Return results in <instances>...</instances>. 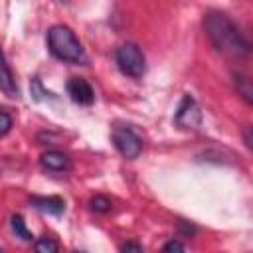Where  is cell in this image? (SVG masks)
<instances>
[{"instance_id": "1", "label": "cell", "mask_w": 253, "mask_h": 253, "mask_svg": "<svg viewBox=\"0 0 253 253\" xmlns=\"http://www.w3.org/2000/svg\"><path fill=\"white\" fill-rule=\"evenodd\" d=\"M204 30L211 45L229 59H245L251 51V45L239 26L223 12H208L204 16Z\"/></svg>"}, {"instance_id": "2", "label": "cell", "mask_w": 253, "mask_h": 253, "mask_svg": "<svg viewBox=\"0 0 253 253\" xmlns=\"http://www.w3.org/2000/svg\"><path fill=\"white\" fill-rule=\"evenodd\" d=\"M47 49L49 53L65 63H83L85 61V49L75 32L69 26L55 24L47 30Z\"/></svg>"}, {"instance_id": "3", "label": "cell", "mask_w": 253, "mask_h": 253, "mask_svg": "<svg viewBox=\"0 0 253 253\" xmlns=\"http://www.w3.org/2000/svg\"><path fill=\"white\" fill-rule=\"evenodd\" d=\"M115 61H117V67L121 69V73L126 75V77H132V79L142 77L144 71H146V59H144L142 49L136 43H130V42L123 43L117 49Z\"/></svg>"}, {"instance_id": "4", "label": "cell", "mask_w": 253, "mask_h": 253, "mask_svg": "<svg viewBox=\"0 0 253 253\" xmlns=\"http://www.w3.org/2000/svg\"><path fill=\"white\" fill-rule=\"evenodd\" d=\"M202 121H204V115H202V109L200 105L196 103V99L192 95H184L176 113H174V123L178 128L182 130H198L202 126Z\"/></svg>"}, {"instance_id": "5", "label": "cell", "mask_w": 253, "mask_h": 253, "mask_svg": "<svg viewBox=\"0 0 253 253\" xmlns=\"http://www.w3.org/2000/svg\"><path fill=\"white\" fill-rule=\"evenodd\" d=\"M113 144L126 160H134L142 152V138L130 126H117L113 130Z\"/></svg>"}, {"instance_id": "6", "label": "cell", "mask_w": 253, "mask_h": 253, "mask_svg": "<svg viewBox=\"0 0 253 253\" xmlns=\"http://www.w3.org/2000/svg\"><path fill=\"white\" fill-rule=\"evenodd\" d=\"M67 95L77 105H93V101H95V91H93L91 83L83 77H71L67 81Z\"/></svg>"}, {"instance_id": "7", "label": "cell", "mask_w": 253, "mask_h": 253, "mask_svg": "<svg viewBox=\"0 0 253 253\" xmlns=\"http://www.w3.org/2000/svg\"><path fill=\"white\" fill-rule=\"evenodd\" d=\"M40 164L45 172H51V174H63V172H69L71 168V158L65 154V152H59V150H47L40 156Z\"/></svg>"}, {"instance_id": "8", "label": "cell", "mask_w": 253, "mask_h": 253, "mask_svg": "<svg viewBox=\"0 0 253 253\" xmlns=\"http://www.w3.org/2000/svg\"><path fill=\"white\" fill-rule=\"evenodd\" d=\"M32 206L49 215H61L65 211V202L59 196H34Z\"/></svg>"}, {"instance_id": "9", "label": "cell", "mask_w": 253, "mask_h": 253, "mask_svg": "<svg viewBox=\"0 0 253 253\" xmlns=\"http://www.w3.org/2000/svg\"><path fill=\"white\" fill-rule=\"evenodd\" d=\"M0 91H4L8 97H18V85H16L14 73L4 57L2 47H0Z\"/></svg>"}, {"instance_id": "10", "label": "cell", "mask_w": 253, "mask_h": 253, "mask_svg": "<svg viewBox=\"0 0 253 253\" xmlns=\"http://www.w3.org/2000/svg\"><path fill=\"white\" fill-rule=\"evenodd\" d=\"M10 227H12L14 235L20 237L22 241H34V235H32V231L26 227V221L22 219V215H12V217H10Z\"/></svg>"}, {"instance_id": "11", "label": "cell", "mask_w": 253, "mask_h": 253, "mask_svg": "<svg viewBox=\"0 0 253 253\" xmlns=\"http://www.w3.org/2000/svg\"><path fill=\"white\" fill-rule=\"evenodd\" d=\"M233 83H235V89H237V93L243 97V101L249 105L251 101H253V91H251V83H249V79L245 77V75H241V73H235L233 75Z\"/></svg>"}, {"instance_id": "12", "label": "cell", "mask_w": 253, "mask_h": 253, "mask_svg": "<svg viewBox=\"0 0 253 253\" xmlns=\"http://www.w3.org/2000/svg\"><path fill=\"white\" fill-rule=\"evenodd\" d=\"M89 206H91V210H93V211H99V213H107V211L113 208L111 200H109V198H105V196H95V198H91Z\"/></svg>"}, {"instance_id": "13", "label": "cell", "mask_w": 253, "mask_h": 253, "mask_svg": "<svg viewBox=\"0 0 253 253\" xmlns=\"http://www.w3.org/2000/svg\"><path fill=\"white\" fill-rule=\"evenodd\" d=\"M57 249H59V245L51 237H40L36 241V251H40V253H55Z\"/></svg>"}, {"instance_id": "14", "label": "cell", "mask_w": 253, "mask_h": 253, "mask_svg": "<svg viewBox=\"0 0 253 253\" xmlns=\"http://www.w3.org/2000/svg\"><path fill=\"white\" fill-rule=\"evenodd\" d=\"M12 125H14L12 115H10V113H6L4 109H0V136L8 134V132L12 130Z\"/></svg>"}, {"instance_id": "15", "label": "cell", "mask_w": 253, "mask_h": 253, "mask_svg": "<svg viewBox=\"0 0 253 253\" xmlns=\"http://www.w3.org/2000/svg\"><path fill=\"white\" fill-rule=\"evenodd\" d=\"M162 249H164V251H184L186 247H184L180 241H174V239H172V241H168V243H166Z\"/></svg>"}, {"instance_id": "16", "label": "cell", "mask_w": 253, "mask_h": 253, "mask_svg": "<svg viewBox=\"0 0 253 253\" xmlns=\"http://www.w3.org/2000/svg\"><path fill=\"white\" fill-rule=\"evenodd\" d=\"M121 251H142V245L140 243H125V245H121Z\"/></svg>"}]
</instances>
